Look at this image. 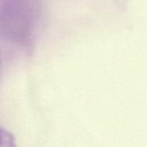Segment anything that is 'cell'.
<instances>
[{
  "label": "cell",
  "mask_w": 147,
  "mask_h": 147,
  "mask_svg": "<svg viewBox=\"0 0 147 147\" xmlns=\"http://www.w3.org/2000/svg\"><path fill=\"white\" fill-rule=\"evenodd\" d=\"M1 146L0 147H16V139L14 135L3 127L0 128Z\"/></svg>",
  "instance_id": "obj_1"
}]
</instances>
